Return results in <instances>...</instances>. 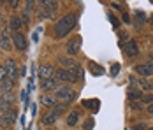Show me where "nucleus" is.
<instances>
[{
  "instance_id": "39",
  "label": "nucleus",
  "mask_w": 153,
  "mask_h": 130,
  "mask_svg": "<svg viewBox=\"0 0 153 130\" xmlns=\"http://www.w3.org/2000/svg\"><path fill=\"white\" fill-rule=\"evenodd\" d=\"M148 113H150V114L153 116V104H152V105H150V107H148Z\"/></svg>"
},
{
  "instance_id": "22",
  "label": "nucleus",
  "mask_w": 153,
  "mask_h": 130,
  "mask_svg": "<svg viewBox=\"0 0 153 130\" xmlns=\"http://www.w3.org/2000/svg\"><path fill=\"white\" fill-rule=\"evenodd\" d=\"M141 97H143V91H141V90H128V99H130V100L134 102L136 100V99H141Z\"/></svg>"
},
{
  "instance_id": "13",
  "label": "nucleus",
  "mask_w": 153,
  "mask_h": 130,
  "mask_svg": "<svg viewBox=\"0 0 153 130\" xmlns=\"http://www.w3.org/2000/svg\"><path fill=\"white\" fill-rule=\"evenodd\" d=\"M67 71H69L71 74H74L76 77H83V76H85L83 69H81V65H79L77 62H74V60H72V63H71V65L67 67Z\"/></svg>"
},
{
  "instance_id": "14",
  "label": "nucleus",
  "mask_w": 153,
  "mask_h": 130,
  "mask_svg": "<svg viewBox=\"0 0 153 130\" xmlns=\"http://www.w3.org/2000/svg\"><path fill=\"white\" fill-rule=\"evenodd\" d=\"M125 55L127 56H136L137 55V42L136 41H128L125 44Z\"/></svg>"
},
{
  "instance_id": "21",
  "label": "nucleus",
  "mask_w": 153,
  "mask_h": 130,
  "mask_svg": "<svg viewBox=\"0 0 153 130\" xmlns=\"http://www.w3.org/2000/svg\"><path fill=\"white\" fill-rule=\"evenodd\" d=\"M77 118H79L77 111H72V113L69 114V118H67V125H69V127H74V125L77 123Z\"/></svg>"
},
{
  "instance_id": "28",
  "label": "nucleus",
  "mask_w": 153,
  "mask_h": 130,
  "mask_svg": "<svg viewBox=\"0 0 153 130\" xmlns=\"http://www.w3.org/2000/svg\"><path fill=\"white\" fill-rule=\"evenodd\" d=\"M136 19H137V23L141 25V23H144V19H146V16H144V13H136Z\"/></svg>"
},
{
  "instance_id": "16",
  "label": "nucleus",
  "mask_w": 153,
  "mask_h": 130,
  "mask_svg": "<svg viewBox=\"0 0 153 130\" xmlns=\"http://www.w3.org/2000/svg\"><path fill=\"white\" fill-rule=\"evenodd\" d=\"M13 88H14V81H13V79H4V81L0 83V91H2V93L13 91Z\"/></svg>"
},
{
  "instance_id": "12",
  "label": "nucleus",
  "mask_w": 153,
  "mask_h": 130,
  "mask_svg": "<svg viewBox=\"0 0 153 130\" xmlns=\"http://www.w3.org/2000/svg\"><path fill=\"white\" fill-rule=\"evenodd\" d=\"M41 5H42V11H46L49 14H53L58 9V2H53V0H42Z\"/></svg>"
},
{
  "instance_id": "11",
  "label": "nucleus",
  "mask_w": 153,
  "mask_h": 130,
  "mask_svg": "<svg viewBox=\"0 0 153 130\" xmlns=\"http://www.w3.org/2000/svg\"><path fill=\"white\" fill-rule=\"evenodd\" d=\"M41 88L42 90H58V79L56 77H49L41 81Z\"/></svg>"
},
{
  "instance_id": "27",
  "label": "nucleus",
  "mask_w": 153,
  "mask_h": 130,
  "mask_svg": "<svg viewBox=\"0 0 153 130\" xmlns=\"http://www.w3.org/2000/svg\"><path fill=\"white\" fill-rule=\"evenodd\" d=\"M143 102H144V104H150V105H152V104H153V93L143 95Z\"/></svg>"
},
{
  "instance_id": "33",
  "label": "nucleus",
  "mask_w": 153,
  "mask_h": 130,
  "mask_svg": "<svg viewBox=\"0 0 153 130\" xmlns=\"http://www.w3.org/2000/svg\"><path fill=\"white\" fill-rule=\"evenodd\" d=\"M141 107H143V105H141V102H132V109H141Z\"/></svg>"
},
{
  "instance_id": "9",
  "label": "nucleus",
  "mask_w": 153,
  "mask_h": 130,
  "mask_svg": "<svg viewBox=\"0 0 153 130\" xmlns=\"http://www.w3.org/2000/svg\"><path fill=\"white\" fill-rule=\"evenodd\" d=\"M5 72H7V79L14 81L16 77H18V67H16L14 60H7L5 62Z\"/></svg>"
},
{
  "instance_id": "31",
  "label": "nucleus",
  "mask_w": 153,
  "mask_h": 130,
  "mask_svg": "<svg viewBox=\"0 0 153 130\" xmlns=\"http://www.w3.org/2000/svg\"><path fill=\"white\" fill-rule=\"evenodd\" d=\"M28 21H30V19H28V14H27V11H25V13L21 14V23H23V25H28Z\"/></svg>"
},
{
  "instance_id": "6",
  "label": "nucleus",
  "mask_w": 153,
  "mask_h": 130,
  "mask_svg": "<svg viewBox=\"0 0 153 130\" xmlns=\"http://www.w3.org/2000/svg\"><path fill=\"white\" fill-rule=\"evenodd\" d=\"M79 48H81V39L79 37H74V39H71L69 42H67V55H71V56H74L79 53Z\"/></svg>"
},
{
  "instance_id": "30",
  "label": "nucleus",
  "mask_w": 153,
  "mask_h": 130,
  "mask_svg": "<svg viewBox=\"0 0 153 130\" xmlns=\"http://www.w3.org/2000/svg\"><path fill=\"white\" fill-rule=\"evenodd\" d=\"M5 77H7V72H5V67H2V65H0V83H2V81H4Z\"/></svg>"
},
{
  "instance_id": "26",
  "label": "nucleus",
  "mask_w": 153,
  "mask_h": 130,
  "mask_svg": "<svg viewBox=\"0 0 153 130\" xmlns=\"http://www.w3.org/2000/svg\"><path fill=\"white\" fill-rule=\"evenodd\" d=\"M118 72H120V65H118V63H114V65L111 67V77H116Z\"/></svg>"
},
{
  "instance_id": "38",
  "label": "nucleus",
  "mask_w": 153,
  "mask_h": 130,
  "mask_svg": "<svg viewBox=\"0 0 153 130\" xmlns=\"http://www.w3.org/2000/svg\"><path fill=\"white\" fill-rule=\"evenodd\" d=\"M141 129H144V125H136L134 127V130H141Z\"/></svg>"
},
{
  "instance_id": "19",
  "label": "nucleus",
  "mask_w": 153,
  "mask_h": 130,
  "mask_svg": "<svg viewBox=\"0 0 153 130\" xmlns=\"http://www.w3.org/2000/svg\"><path fill=\"white\" fill-rule=\"evenodd\" d=\"M39 102H41L42 105H46V107H55V105H56V104H55V99H51V97H48V95H42Z\"/></svg>"
},
{
  "instance_id": "37",
  "label": "nucleus",
  "mask_w": 153,
  "mask_h": 130,
  "mask_svg": "<svg viewBox=\"0 0 153 130\" xmlns=\"http://www.w3.org/2000/svg\"><path fill=\"white\" fill-rule=\"evenodd\" d=\"M7 4H9L11 7H16V5H18V2H16V0H13V2H7Z\"/></svg>"
},
{
  "instance_id": "2",
  "label": "nucleus",
  "mask_w": 153,
  "mask_h": 130,
  "mask_svg": "<svg viewBox=\"0 0 153 130\" xmlns=\"http://www.w3.org/2000/svg\"><path fill=\"white\" fill-rule=\"evenodd\" d=\"M13 104H14V95H13V91L2 93V99H0V111H2V113L11 111Z\"/></svg>"
},
{
  "instance_id": "8",
  "label": "nucleus",
  "mask_w": 153,
  "mask_h": 130,
  "mask_svg": "<svg viewBox=\"0 0 153 130\" xmlns=\"http://www.w3.org/2000/svg\"><path fill=\"white\" fill-rule=\"evenodd\" d=\"M16 121V113L11 109V111H7V113H4V114L0 116V127H9V125H13Z\"/></svg>"
},
{
  "instance_id": "10",
  "label": "nucleus",
  "mask_w": 153,
  "mask_h": 130,
  "mask_svg": "<svg viewBox=\"0 0 153 130\" xmlns=\"http://www.w3.org/2000/svg\"><path fill=\"white\" fill-rule=\"evenodd\" d=\"M136 72L141 74V76H152V74H153V62H148V63L137 65V67H136Z\"/></svg>"
},
{
  "instance_id": "42",
  "label": "nucleus",
  "mask_w": 153,
  "mask_h": 130,
  "mask_svg": "<svg viewBox=\"0 0 153 130\" xmlns=\"http://www.w3.org/2000/svg\"><path fill=\"white\" fill-rule=\"evenodd\" d=\"M48 130H53V129H48Z\"/></svg>"
},
{
  "instance_id": "34",
  "label": "nucleus",
  "mask_w": 153,
  "mask_h": 130,
  "mask_svg": "<svg viewBox=\"0 0 153 130\" xmlns=\"http://www.w3.org/2000/svg\"><path fill=\"white\" fill-rule=\"evenodd\" d=\"M92 127H93V120H88V121H86V125H85V129H88V130H90Z\"/></svg>"
},
{
  "instance_id": "7",
  "label": "nucleus",
  "mask_w": 153,
  "mask_h": 130,
  "mask_svg": "<svg viewBox=\"0 0 153 130\" xmlns=\"http://www.w3.org/2000/svg\"><path fill=\"white\" fill-rule=\"evenodd\" d=\"M53 72H55V69L51 67V65H41L39 69H37V77L41 79V81H44V79H49L51 76H53Z\"/></svg>"
},
{
  "instance_id": "25",
  "label": "nucleus",
  "mask_w": 153,
  "mask_h": 130,
  "mask_svg": "<svg viewBox=\"0 0 153 130\" xmlns=\"http://www.w3.org/2000/svg\"><path fill=\"white\" fill-rule=\"evenodd\" d=\"M58 62H60L63 67H69V65L72 63V60H71L69 56H60V58H58Z\"/></svg>"
},
{
  "instance_id": "3",
  "label": "nucleus",
  "mask_w": 153,
  "mask_h": 130,
  "mask_svg": "<svg viewBox=\"0 0 153 130\" xmlns=\"http://www.w3.org/2000/svg\"><path fill=\"white\" fill-rule=\"evenodd\" d=\"M55 74H56V79H58V81H65V83H76L77 81L76 76L71 74L67 69H56Z\"/></svg>"
},
{
  "instance_id": "18",
  "label": "nucleus",
  "mask_w": 153,
  "mask_h": 130,
  "mask_svg": "<svg viewBox=\"0 0 153 130\" xmlns=\"http://www.w3.org/2000/svg\"><path fill=\"white\" fill-rule=\"evenodd\" d=\"M137 86L141 88V90H144V91H150V90H153V85H152V83H148L144 77H139Z\"/></svg>"
},
{
  "instance_id": "41",
  "label": "nucleus",
  "mask_w": 153,
  "mask_h": 130,
  "mask_svg": "<svg viewBox=\"0 0 153 130\" xmlns=\"http://www.w3.org/2000/svg\"><path fill=\"white\" fill-rule=\"evenodd\" d=\"M0 99H2V91H0Z\"/></svg>"
},
{
  "instance_id": "1",
  "label": "nucleus",
  "mask_w": 153,
  "mask_h": 130,
  "mask_svg": "<svg viewBox=\"0 0 153 130\" xmlns=\"http://www.w3.org/2000/svg\"><path fill=\"white\" fill-rule=\"evenodd\" d=\"M77 21V14L71 13V14H65L62 19H58L55 23V37L56 39H63L65 35H69V32L76 27Z\"/></svg>"
},
{
  "instance_id": "29",
  "label": "nucleus",
  "mask_w": 153,
  "mask_h": 130,
  "mask_svg": "<svg viewBox=\"0 0 153 130\" xmlns=\"http://www.w3.org/2000/svg\"><path fill=\"white\" fill-rule=\"evenodd\" d=\"M109 21H111V23H113V27H114V28H118V27H120V21H118V19H116V16L109 14Z\"/></svg>"
},
{
  "instance_id": "20",
  "label": "nucleus",
  "mask_w": 153,
  "mask_h": 130,
  "mask_svg": "<svg viewBox=\"0 0 153 130\" xmlns=\"http://www.w3.org/2000/svg\"><path fill=\"white\" fill-rule=\"evenodd\" d=\"M0 48L5 49V51L11 49V42H9V39H7V35H4V33H0Z\"/></svg>"
},
{
  "instance_id": "23",
  "label": "nucleus",
  "mask_w": 153,
  "mask_h": 130,
  "mask_svg": "<svg viewBox=\"0 0 153 130\" xmlns=\"http://www.w3.org/2000/svg\"><path fill=\"white\" fill-rule=\"evenodd\" d=\"M83 105H86V107H90V109H99V100H83Z\"/></svg>"
},
{
  "instance_id": "15",
  "label": "nucleus",
  "mask_w": 153,
  "mask_h": 130,
  "mask_svg": "<svg viewBox=\"0 0 153 130\" xmlns=\"http://www.w3.org/2000/svg\"><path fill=\"white\" fill-rule=\"evenodd\" d=\"M58 116L60 114H56L55 111H49V113H46V114L42 116V123H44V125H53V123L58 120Z\"/></svg>"
},
{
  "instance_id": "32",
  "label": "nucleus",
  "mask_w": 153,
  "mask_h": 130,
  "mask_svg": "<svg viewBox=\"0 0 153 130\" xmlns=\"http://www.w3.org/2000/svg\"><path fill=\"white\" fill-rule=\"evenodd\" d=\"M33 5H35V2L28 0V2H27V11H32V9H33Z\"/></svg>"
},
{
  "instance_id": "35",
  "label": "nucleus",
  "mask_w": 153,
  "mask_h": 130,
  "mask_svg": "<svg viewBox=\"0 0 153 130\" xmlns=\"http://www.w3.org/2000/svg\"><path fill=\"white\" fill-rule=\"evenodd\" d=\"M123 21H125V23H130V18H128V14H123Z\"/></svg>"
},
{
  "instance_id": "24",
  "label": "nucleus",
  "mask_w": 153,
  "mask_h": 130,
  "mask_svg": "<svg viewBox=\"0 0 153 130\" xmlns=\"http://www.w3.org/2000/svg\"><path fill=\"white\" fill-rule=\"evenodd\" d=\"M92 74L93 76H102L104 74V69L100 65H92Z\"/></svg>"
},
{
  "instance_id": "40",
  "label": "nucleus",
  "mask_w": 153,
  "mask_h": 130,
  "mask_svg": "<svg viewBox=\"0 0 153 130\" xmlns=\"http://www.w3.org/2000/svg\"><path fill=\"white\" fill-rule=\"evenodd\" d=\"M152 25H153V16H152Z\"/></svg>"
},
{
  "instance_id": "4",
  "label": "nucleus",
  "mask_w": 153,
  "mask_h": 130,
  "mask_svg": "<svg viewBox=\"0 0 153 130\" xmlns=\"http://www.w3.org/2000/svg\"><path fill=\"white\" fill-rule=\"evenodd\" d=\"M74 97H76V91L69 86L58 88V90H56V99H60V100H72Z\"/></svg>"
},
{
  "instance_id": "5",
  "label": "nucleus",
  "mask_w": 153,
  "mask_h": 130,
  "mask_svg": "<svg viewBox=\"0 0 153 130\" xmlns=\"http://www.w3.org/2000/svg\"><path fill=\"white\" fill-rule=\"evenodd\" d=\"M13 42H14V48L18 51H25V49H27V37H25L21 32H14Z\"/></svg>"
},
{
  "instance_id": "17",
  "label": "nucleus",
  "mask_w": 153,
  "mask_h": 130,
  "mask_svg": "<svg viewBox=\"0 0 153 130\" xmlns=\"http://www.w3.org/2000/svg\"><path fill=\"white\" fill-rule=\"evenodd\" d=\"M21 25H23V23H21V18H16V16H13V18L9 19V28L14 30V32H18Z\"/></svg>"
},
{
  "instance_id": "36",
  "label": "nucleus",
  "mask_w": 153,
  "mask_h": 130,
  "mask_svg": "<svg viewBox=\"0 0 153 130\" xmlns=\"http://www.w3.org/2000/svg\"><path fill=\"white\" fill-rule=\"evenodd\" d=\"M111 5H113V7H114V9H122V5H120V4H116V2H113V4H111Z\"/></svg>"
},
{
  "instance_id": "43",
  "label": "nucleus",
  "mask_w": 153,
  "mask_h": 130,
  "mask_svg": "<svg viewBox=\"0 0 153 130\" xmlns=\"http://www.w3.org/2000/svg\"><path fill=\"white\" fill-rule=\"evenodd\" d=\"M152 130H153V129H152Z\"/></svg>"
}]
</instances>
